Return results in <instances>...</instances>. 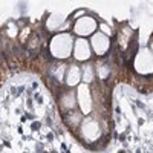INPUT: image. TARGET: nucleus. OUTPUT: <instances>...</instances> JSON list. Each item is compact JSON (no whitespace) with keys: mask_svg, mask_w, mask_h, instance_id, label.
I'll return each instance as SVG.
<instances>
[{"mask_svg":"<svg viewBox=\"0 0 153 153\" xmlns=\"http://www.w3.org/2000/svg\"><path fill=\"white\" fill-rule=\"evenodd\" d=\"M66 65H63V61H58L52 69V76L58 83H65V75H66Z\"/></svg>","mask_w":153,"mask_h":153,"instance_id":"13","label":"nucleus"},{"mask_svg":"<svg viewBox=\"0 0 153 153\" xmlns=\"http://www.w3.org/2000/svg\"><path fill=\"white\" fill-rule=\"evenodd\" d=\"M66 124L71 127V129H76L78 126H81V123H83V113L80 112V110H72V112H68L66 113Z\"/></svg>","mask_w":153,"mask_h":153,"instance_id":"11","label":"nucleus"},{"mask_svg":"<svg viewBox=\"0 0 153 153\" xmlns=\"http://www.w3.org/2000/svg\"><path fill=\"white\" fill-rule=\"evenodd\" d=\"M98 22L94 16L86 14L80 19L74 20L72 23V34L76 38H91L98 31Z\"/></svg>","mask_w":153,"mask_h":153,"instance_id":"2","label":"nucleus"},{"mask_svg":"<svg viewBox=\"0 0 153 153\" xmlns=\"http://www.w3.org/2000/svg\"><path fill=\"white\" fill-rule=\"evenodd\" d=\"M89 43H91V48H92V52L97 55V57H104L109 49H110V37L101 34L100 31H97L91 38H89Z\"/></svg>","mask_w":153,"mask_h":153,"instance_id":"6","label":"nucleus"},{"mask_svg":"<svg viewBox=\"0 0 153 153\" xmlns=\"http://www.w3.org/2000/svg\"><path fill=\"white\" fill-rule=\"evenodd\" d=\"M83 81V74H81V68L78 65H71L66 69V75H65V84L69 89H76V86L81 84Z\"/></svg>","mask_w":153,"mask_h":153,"instance_id":"8","label":"nucleus"},{"mask_svg":"<svg viewBox=\"0 0 153 153\" xmlns=\"http://www.w3.org/2000/svg\"><path fill=\"white\" fill-rule=\"evenodd\" d=\"M92 48L89 43V38H76L74 42V49H72V57L76 63H87L92 58Z\"/></svg>","mask_w":153,"mask_h":153,"instance_id":"5","label":"nucleus"},{"mask_svg":"<svg viewBox=\"0 0 153 153\" xmlns=\"http://www.w3.org/2000/svg\"><path fill=\"white\" fill-rule=\"evenodd\" d=\"M95 74L98 75L100 80H106L110 75V68L107 65H104V63H101V65H98V68L95 69Z\"/></svg>","mask_w":153,"mask_h":153,"instance_id":"15","label":"nucleus"},{"mask_svg":"<svg viewBox=\"0 0 153 153\" xmlns=\"http://www.w3.org/2000/svg\"><path fill=\"white\" fill-rule=\"evenodd\" d=\"M133 69L139 75H152L153 74V54L147 46L138 49L133 58Z\"/></svg>","mask_w":153,"mask_h":153,"instance_id":"3","label":"nucleus"},{"mask_svg":"<svg viewBox=\"0 0 153 153\" xmlns=\"http://www.w3.org/2000/svg\"><path fill=\"white\" fill-rule=\"evenodd\" d=\"M65 16H61V14H57V12H52L49 17H48V20H46V28L51 31V32H58V29L65 25Z\"/></svg>","mask_w":153,"mask_h":153,"instance_id":"10","label":"nucleus"},{"mask_svg":"<svg viewBox=\"0 0 153 153\" xmlns=\"http://www.w3.org/2000/svg\"><path fill=\"white\" fill-rule=\"evenodd\" d=\"M149 49H150V52L153 54V38H152V40H150V43H149V46H147Z\"/></svg>","mask_w":153,"mask_h":153,"instance_id":"16","label":"nucleus"},{"mask_svg":"<svg viewBox=\"0 0 153 153\" xmlns=\"http://www.w3.org/2000/svg\"><path fill=\"white\" fill-rule=\"evenodd\" d=\"M76 106L78 110L83 115H89L94 109V101H92V95H91V87L86 83H81L76 86Z\"/></svg>","mask_w":153,"mask_h":153,"instance_id":"4","label":"nucleus"},{"mask_svg":"<svg viewBox=\"0 0 153 153\" xmlns=\"http://www.w3.org/2000/svg\"><path fill=\"white\" fill-rule=\"evenodd\" d=\"M58 104L61 110H65L66 113L75 110L76 109V91L75 89H69V91L63 92L58 98Z\"/></svg>","mask_w":153,"mask_h":153,"instance_id":"9","label":"nucleus"},{"mask_svg":"<svg viewBox=\"0 0 153 153\" xmlns=\"http://www.w3.org/2000/svg\"><path fill=\"white\" fill-rule=\"evenodd\" d=\"M75 37L72 32H57L49 42V54L57 61H66L72 57Z\"/></svg>","mask_w":153,"mask_h":153,"instance_id":"1","label":"nucleus"},{"mask_svg":"<svg viewBox=\"0 0 153 153\" xmlns=\"http://www.w3.org/2000/svg\"><path fill=\"white\" fill-rule=\"evenodd\" d=\"M81 135L86 141H97V139L101 136V129H100V124L97 120L91 118V117H86L81 123Z\"/></svg>","mask_w":153,"mask_h":153,"instance_id":"7","label":"nucleus"},{"mask_svg":"<svg viewBox=\"0 0 153 153\" xmlns=\"http://www.w3.org/2000/svg\"><path fill=\"white\" fill-rule=\"evenodd\" d=\"M132 37H133V31L129 26H124L123 32L120 34V45H121V48H129Z\"/></svg>","mask_w":153,"mask_h":153,"instance_id":"14","label":"nucleus"},{"mask_svg":"<svg viewBox=\"0 0 153 153\" xmlns=\"http://www.w3.org/2000/svg\"><path fill=\"white\" fill-rule=\"evenodd\" d=\"M81 74H83V81L86 84H91L95 80V68L91 63H84V66L81 68Z\"/></svg>","mask_w":153,"mask_h":153,"instance_id":"12","label":"nucleus"}]
</instances>
